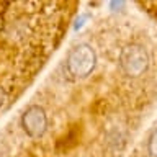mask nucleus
<instances>
[{"instance_id": "1", "label": "nucleus", "mask_w": 157, "mask_h": 157, "mask_svg": "<svg viewBox=\"0 0 157 157\" xmlns=\"http://www.w3.org/2000/svg\"><path fill=\"white\" fill-rule=\"evenodd\" d=\"M123 67L126 69L128 74H131V75H137V74H141L142 71L146 69V64H147V57L146 54L142 52L141 48H128L124 52H123Z\"/></svg>"}, {"instance_id": "2", "label": "nucleus", "mask_w": 157, "mask_h": 157, "mask_svg": "<svg viewBox=\"0 0 157 157\" xmlns=\"http://www.w3.org/2000/svg\"><path fill=\"white\" fill-rule=\"evenodd\" d=\"M69 67H71V71L74 74H77V75H85V74L93 67V52L87 46L77 48L75 51L71 54Z\"/></svg>"}, {"instance_id": "3", "label": "nucleus", "mask_w": 157, "mask_h": 157, "mask_svg": "<svg viewBox=\"0 0 157 157\" xmlns=\"http://www.w3.org/2000/svg\"><path fill=\"white\" fill-rule=\"evenodd\" d=\"M44 123H46L44 113H43V110H39L36 106L31 108L23 118V124L28 129L29 134H39V132H43Z\"/></svg>"}, {"instance_id": "4", "label": "nucleus", "mask_w": 157, "mask_h": 157, "mask_svg": "<svg viewBox=\"0 0 157 157\" xmlns=\"http://www.w3.org/2000/svg\"><path fill=\"white\" fill-rule=\"evenodd\" d=\"M149 151H151V154L157 155V131L154 132V136L151 137V142H149Z\"/></svg>"}]
</instances>
